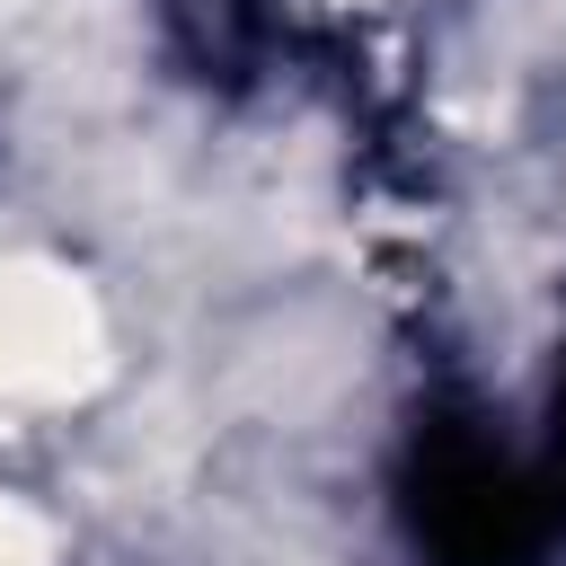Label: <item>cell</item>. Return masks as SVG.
<instances>
[{
	"instance_id": "7a4b0ae2",
	"label": "cell",
	"mask_w": 566,
	"mask_h": 566,
	"mask_svg": "<svg viewBox=\"0 0 566 566\" xmlns=\"http://www.w3.org/2000/svg\"><path fill=\"white\" fill-rule=\"evenodd\" d=\"M0 566H53V522L0 495Z\"/></svg>"
},
{
	"instance_id": "6da1fadb",
	"label": "cell",
	"mask_w": 566,
	"mask_h": 566,
	"mask_svg": "<svg viewBox=\"0 0 566 566\" xmlns=\"http://www.w3.org/2000/svg\"><path fill=\"white\" fill-rule=\"evenodd\" d=\"M106 380V318L71 265L0 256V398H88Z\"/></svg>"
}]
</instances>
